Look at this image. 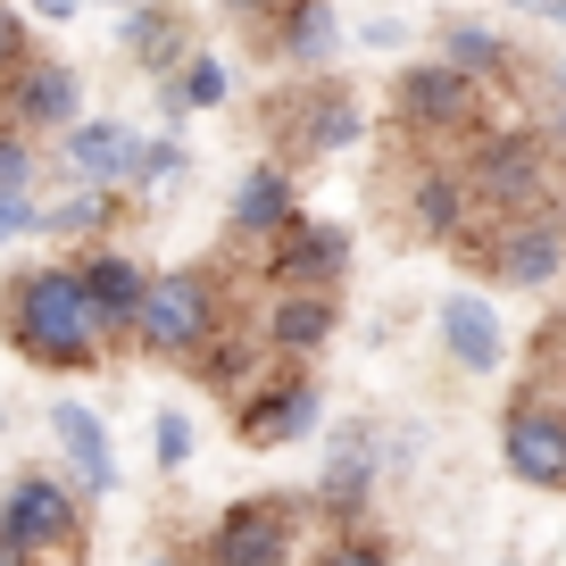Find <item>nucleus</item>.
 <instances>
[{
    "label": "nucleus",
    "mask_w": 566,
    "mask_h": 566,
    "mask_svg": "<svg viewBox=\"0 0 566 566\" xmlns=\"http://www.w3.org/2000/svg\"><path fill=\"white\" fill-rule=\"evenodd\" d=\"M0 325H9V342H18L34 367H92V358L117 342V325L101 317V301H92L84 266H25L18 283H9V301H0Z\"/></svg>",
    "instance_id": "1"
},
{
    "label": "nucleus",
    "mask_w": 566,
    "mask_h": 566,
    "mask_svg": "<svg viewBox=\"0 0 566 566\" xmlns=\"http://www.w3.org/2000/svg\"><path fill=\"white\" fill-rule=\"evenodd\" d=\"M142 350L150 358H176V367H200V358L226 342V301H217V275L209 266H159L150 275V301L134 317Z\"/></svg>",
    "instance_id": "2"
},
{
    "label": "nucleus",
    "mask_w": 566,
    "mask_h": 566,
    "mask_svg": "<svg viewBox=\"0 0 566 566\" xmlns=\"http://www.w3.org/2000/svg\"><path fill=\"white\" fill-rule=\"evenodd\" d=\"M558 142L525 134V125H500V134L475 142L467 159V184H475V209L492 217H533V209H558Z\"/></svg>",
    "instance_id": "3"
},
{
    "label": "nucleus",
    "mask_w": 566,
    "mask_h": 566,
    "mask_svg": "<svg viewBox=\"0 0 566 566\" xmlns=\"http://www.w3.org/2000/svg\"><path fill=\"white\" fill-rule=\"evenodd\" d=\"M0 542L34 549L42 566L51 558H75L84 549V509H75V483L59 475H18L0 492Z\"/></svg>",
    "instance_id": "4"
},
{
    "label": "nucleus",
    "mask_w": 566,
    "mask_h": 566,
    "mask_svg": "<svg viewBox=\"0 0 566 566\" xmlns=\"http://www.w3.org/2000/svg\"><path fill=\"white\" fill-rule=\"evenodd\" d=\"M292 549H301V500L266 492L217 516L209 542H200V566H292Z\"/></svg>",
    "instance_id": "5"
},
{
    "label": "nucleus",
    "mask_w": 566,
    "mask_h": 566,
    "mask_svg": "<svg viewBox=\"0 0 566 566\" xmlns=\"http://www.w3.org/2000/svg\"><path fill=\"white\" fill-rule=\"evenodd\" d=\"M500 459L533 492H566V408L549 391H516L500 408Z\"/></svg>",
    "instance_id": "6"
},
{
    "label": "nucleus",
    "mask_w": 566,
    "mask_h": 566,
    "mask_svg": "<svg viewBox=\"0 0 566 566\" xmlns=\"http://www.w3.org/2000/svg\"><path fill=\"white\" fill-rule=\"evenodd\" d=\"M483 266L509 292H542L566 275V209H533V217H500L483 233Z\"/></svg>",
    "instance_id": "7"
},
{
    "label": "nucleus",
    "mask_w": 566,
    "mask_h": 566,
    "mask_svg": "<svg viewBox=\"0 0 566 566\" xmlns=\"http://www.w3.org/2000/svg\"><path fill=\"white\" fill-rule=\"evenodd\" d=\"M391 117H400L408 134H424V142L459 134V125H475V75L450 67V59H433V67H408L400 84H391Z\"/></svg>",
    "instance_id": "8"
},
{
    "label": "nucleus",
    "mask_w": 566,
    "mask_h": 566,
    "mask_svg": "<svg viewBox=\"0 0 566 566\" xmlns=\"http://www.w3.org/2000/svg\"><path fill=\"white\" fill-rule=\"evenodd\" d=\"M266 275H275V292H334V283L350 275V233L317 226V217H292V226L266 242Z\"/></svg>",
    "instance_id": "9"
},
{
    "label": "nucleus",
    "mask_w": 566,
    "mask_h": 566,
    "mask_svg": "<svg viewBox=\"0 0 566 566\" xmlns=\"http://www.w3.org/2000/svg\"><path fill=\"white\" fill-rule=\"evenodd\" d=\"M142 159H150V142L134 134V125H117V117H84L75 134H59V167H67L75 184H125L134 192V176H142Z\"/></svg>",
    "instance_id": "10"
},
{
    "label": "nucleus",
    "mask_w": 566,
    "mask_h": 566,
    "mask_svg": "<svg viewBox=\"0 0 566 566\" xmlns=\"http://www.w3.org/2000/svg\"><path fill=\"white\" fill-rule=\"evenodd\" d=\"M317 417H325V391L308 384V375H292V384L250 391V400L233 408V433H242L250 450H283V442H301V433H317Z\"/></svg>",
    "instance_id": "11"
},
{
    "label": "nucleus",
    "mask_w": 566,
    "mask_h": 566,
    "mask_svg": "<svg viewBox=\"0 0 566 566\" xmlns=\"http://www.w3.org/2000/svg\"><path fill=\"white\" fill-rule=\"evenodd\" d=\"M51 442H59V467H67L75 492H117V450H108V424L92 417L84 400H51Z\"/></svg>",
    "instance_id": "12"
},
{
    "label": "nucleus",
    "mask_w": 566,
    "mask_h": 566,
    "mask_svg": "<svg viewBox=\"0 0 566 566\" xmlns=\"http://www.w3.org/2000/svg\"><path fill=\"white\" fill-rule=\"evenodd\" d=\"M9 117L34 125V134H75L84 125V75L59 67V59H25L18 92H9Z\"/></svg>",
    "instance_id": "13"
},
{
    "label": "nucleus",
    "mask_w": 566,
    "mask_h": 566,
    "mask_svg": "<svg viewBox=\"0 0 566 566\" xmlns=\"http://www.w3.org/2000/svg\"><path fill=\"white\" fill-rule=\"evenodd\" d=\"M442 350L459 358L467 375H500L509 367V325H500V308L475 301V292H450L442 301Z\"/></svg>",
    "instance_id": "14"
},
{
    "label": "nucleus",
    "mask_w": 566,
    "mask_h": 566,
    "mask_svg": "<svg viewBox=\"0 0 566 566\" xmlns=\"http://www.w3.org/2000/svg\"><path fill=\"white\" fill-rule=\"evenodd\" d=\"M275 125L292 134V150H308V159H325V150H350V142H358V108H350V92H325V84H308L301 101H283V108H275Z\"/></svg>",
    "instance_id": "15"
},
{
    "label": "nucleus",
    "mask_w": 566,
    "mask_h": 566,
    "mask_svg": "<svg viewBox=\"0 0 566 566\" xmlns=\"http://www.w3.org/2000/svg\"><path fill=\"white\" fill-rule=\"evenodd\" d=\"M334 292H275V308H266V350L283 358H317L325 342H334Z\"/></svg>",
    "instance_id": "16"
},
{
    "label": "nucleus",
    "mask_w": 566,
    "mask_h": 566,
    "mask_svg": "<svg viewBox=\"0 0 566 566\" xmlns=\"http://www.w3.org/2000/svg\"><path fill=\"white\" fill-rule=\"evenodd\" d=\"M84 283H92V301H101V317L117 325V334L142 317V301H150V266H142L134 250H92V259H84Z\"/></svg>",
    "instance_id": "17"
},
{
    "label": "nucleus",
    "mask_w": 566,
    "mask_h": 566,
    "mask_svg": "<svg viewBox=\"0 0 566 566\" xmlns=\"http://www.w3.org/2000/svg\"><path fill=\"white\" fill-rule=\"evenodd\" d=\"M292 200H301V192H292L283 167H250V176L233 184V233H266V242H275V233L301 217Z\"/></svg>",
    "instance_id": "18"
},
{
    "label": "nucleus",
    "mask_w": 566,
    "mask_h": 566,
    "mask_svg": "<svg viewBox=\"0 0 566 566\" xmlns=\"http://www.w3.org/2000/svg\"><path fill=\"white\" fill-rule=\"evenodd\" d=\"M367 492H375V442H367V433H342L334 459H325V475H317V509L350 516Z\"/></svg>",
    "instance_id": "19"
},
{
    "label": "nucleus",
    "mask_w": 566,
    "mask_h": 566,
    "mask_svg": "<svg viewBox=\"0 0 566 566\" xmlns=\"http://www.w3.org/2000/svg\"><path fill=\"white\" fill-rule=\"evenodd\" d=\"M442 59H450V67H467L475 84H483V75H516V67H525V59L509 51V34H492V25H475V18H450L442 25Z\"/></svg>",
    "instance_id": "20"
},
{
    "label": "nucleus",
    "mask_w": 566,
    "mask_h": 566,
    "mask_svg": "<svg viewBox=\"0 0 566 566\" xmlns=\"http://www.w3.org/2000/svg\"><path fill=\"white\" fill-rule=\"evenodd\" d=\"M334 9L325 0H292V25H283V59H301V67H317V59H334Z\"/></svg>",
    "instance_id": "21"
},
{
    "label": "nucleus",
    "mask_w": 566,
    "mask_h": 566,
    "mask_svg": "<svg viewBox=\"0 0 566 566\" xmlns=\"http://www.w3.org/2000/svg\"><path fill=\"white\" fill-rule=\"evenodd\" d=\"M108 209H117V200H108L101 184H84L75 200H42V226H34V233H101Z\"/></svg>",
    "instance_id": "22"
},
{
    "label": "nucleus",
    "mask_w": 566,
    "mask_h": 566,
    "mask_svg": "<svg viewBox=\"0 0 566 566\" xmlns=\"http://www.w3.org/2000/svg\"><path fill=\"white\" fill-rule=\"evenodd\" d=\"M226 67H217V59H184V75L176 84H167V117H184V108H217L226 101Z\"/></svg>",
    "instance_id": "23"
},
{
    "label": "nucleus",
    "mask_w": 566,
    "mask_h": 566,
    "mask_svg": "<svg viewBox=\"0 0 566 566\" xmlns=\"http://www.w3.org/2000/svg\"><path fill=\"white\" fill-rule=\"evenodd\" d=\"M0 200H34V150H25V134H0Z\"/></svg>",
    "instance_id": "24"
},
{
    "label": "nucleus",
    "mask_w": 566,
    "mask_h": 566,
    "mask_svg": "<svg viewBox=\"0 0 566 566\" xmlns=\"http://www.w3.org/2000/svg\"><path fill=\"white\" fill-rule=\"evenodd\" d=\"M150 450H159V467H167V475H184V467H192V417H176V408H167V417H159V433H150Z\"/></svg>",
    "instance_id": "25"
},
{
    "label": "nucleus",
    "mask_w": 566,
    "mask_h": 566,
    "mask_svg": "<svg viewBox=\"0 0 566 566\" xmlns=\"http://www.w3.org/2000/svg\"><path fill=\"white\" fill-rule=\"evenodd\" d=\"M308 566H391V549H384V542H367V533H342V542H325Z\"/></svg>",
    "instance_id": "26"
},
{
    "label": "nucleus",
    "mask_w": 566,
    "mask_h": 566,
    "mask_svg": "<svg viewBox=\"0 0 566 566\" xmlns=\"http://www.w3.org/2000/svg\"><path fill=\"white\" fill-rule=\"evenodd\" d=\"M42 226V200H0V250L18 242V233H34Z\"/></svg>",
    "instance_id": "27"
},
{
    "label": "nucleus",
    "mask_w": 566,
    "mask_h": 566,
    "mask_svg": "<svg viewBox=\"0 0 566 566\" xmlns=\"http://www.w3.org/2000/svg\"><path fill=\"white\" fill-rule=\"evenodd\" d=\"M0 67H25V25L0 9Z\"/></svg>",
    "instance_id": "28"
},
{
    "label": "nucleus",
    "mask_w": 566,
    "mask_h": 566,
    "mask_svg": "<svg viewBox=\"0 0 566 566\" xmlns=\"http://www.w3.org/2000/svg\"><path fill=\"white\" fill-rule=\"evenodd\" d=\"M358 42H367V51H391V42H400V25H391V18H367V25H358Z\"/></svg>",
    "instance_id": "29"
},
{
    "label": "nucleus",
    "mask_w": 566,
    "mask_h": 566,
    "mask_svg": "<svg viewBox=\"0 0 566 566\" xmlns=\"http://www.w3.org/2000/svg\"><path fill=\"white\" fill-rule=\"evenodd\" d=\"M516 9H525V18H542V25H558V34H566V0H516Z\"/></svg>",
    "instance_id": "30"
},
{
    "label": "nucleus",
    "mask_w": 566,
    "mask_h": 566,
    "mask_svg": "<svg viewBox=\"0 0 566 566\" xmlns=\"http://www.w3.org/2000/svg\"><path fill=\"white\" fill-rule=\"evenodd\" d=\"M75 9H92V0H34V18H51V25H67Z\"/></svg>",
    "instance_id": "31"
},
{
    "label": "nucleus",
    "mask_w": 566,
    "mask_h": 566,
    "mask_svg": "<svg viewBox=\"0 0 566 566\" xmlns=\"http://www.w3.org/2000/svg\"><path fill=\"white\" fill-rule=\"evenodd\" d=\"M226 9H233V18H275L283 0H226Z\"/></svg>",
    "instance_id": "32"
},
{
    "label": "nucleus",
    "mask_w": 566,
    "mask_h": 566,
    "mask_svg": "<svg viewBox=\"0 0 566 566\" xmlns=\"http://www.w3.org/2000/svg\"><path fill=\"white\" fill-rule=\"evenodd\" d=\"M549 142H558V159H566V84H558V108H549Z\"/></svg>",
    "instance_id": "33"
},
{
    "label": "nucleus",
    "mask_w": 566,
    "mask_h": 566,
    "mask_svg": "<svg viewBox=\"0 0 566 566\" xmlns=\"http://www.w3.org/2000/svg\"><path fill=\"white\" fill-rule=\"evenodd\" d=\"M0 566H42L34 549H18V542H0Z\"/></svg>",
    "instance_id": "34"
},
{
    "label": "nucleus",
    "mask_w": 566,
    "mask_h": 566,
    "mask_svg": "<svg viewBox=\"0 0 566 566\" xmlns=\"http://www.w3.org/2000/svg\"><path fill=\"white\" fill-rule=\"evenodd\" d=\"M101 9H142V0H101Z\"/></svg>",
    "instance_id": "35"
},
{
    "label": "nucleus",
    "mask_w": 566,
    "mask_h": 566,
    "mask_svg": "<svg viewBox=\"0 0 566 566\" xmlns=\"http://www.w3.org/2000/svg\"><path fill=\"white\" fill-rule=\"evenodd\" d=\"M150 566H184V558H150Z\"/></svg>",
    "instance_id": "36"
},
{
    "label": "nucleus",
    "mask_w": 566,
    "mask_h": 566,
    "mask_svg": "<svg viewBox=\"0 0 566 566\" xmlns=\"http://www.w3.org/2000/svg\"><path fill=\"white\" fill-rule=\"evenodd\" d=\"M0 424H9V417H0Z\"/></svg>",
    "instance_id": "37"
},
{
    "label": "nucleus",
    "mask_w": 566,
    "mask_h": 566,
    "mask_svg": "<svg viewBox=\"0 0 566 566\" xmlns=\"http://www.w3.org/2000/svg\"><path fill=\"white\" fill-rule=\"evenodd\" d=\"M509 566H516V558H509Z\"/></svg>",
    "instance_id": "38"
}]
</instances>
